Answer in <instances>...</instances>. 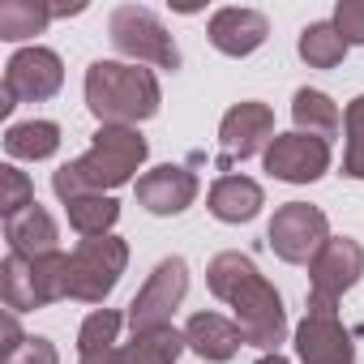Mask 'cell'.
<instances>
[{
    "label": "cell",
    "mask_w": 364,
    "mask_h": 364,
    "mask_svg": "<svg viewBox=\"0 0 364 364\" xmlns=\"http://www.w3.org/2000/svg\"><path fill=\"white\" fill-rule=\"evenodd\" d=\"M206 287H210V296L232 304L236 326H240L249 347L279 351V343L287 338V309H283V296L274 291V283L257 270V262L249 253H219V257H210Z\"/></svg>",
    "instance_id": "obj_1"
},
{
    "label": "cell",
    "mask_w": 364,
    "mask_h": 364,
    "mask_svg": "<svg viewBox=\"0 0 364 364\" xmlns=\"http://www.w3.org/2000/svg\"><path fill=\"white\" fill-rule=\"evenodd\" d=\"M198 189L202 185L189 167L163 163V167H150L146 176H137V206H146L159 219H171V215H185L198 202Z\"/></svg>",
    "instance_id": "obj_14"
},
{
    "label": "cell",
    "mask_w": 364,
    "mask_h": 364,
    "mask_svg": "<svg viewBox=\"0 0 364 364\" xmlns=\"http://www.w3.org/2000/svg\"><path fill=\"white\" fill-rule=\"evenodd\" d=\"M65 215H69V228L82 240H95V236H112V228L120 219V202L107 198V193H86V198L65 202Z\"/></svg>",
    "instance_id": "obj_22"
},
{
    "label": "cell",
    "mask_w": 364,
    "mask_h": 364,
    "mask_svg": "<svg viewBox=\"0 0 364 364\" xmlns=\"http://www.w3.org/2000/svg\"><path fill=\"white\" fill-rule=\"evenodd\" d=\"M291 120H296V133H309V137L330 141V137L338 133V120H343V116H338V103H334L330 95L300 86V90L291 95Z\"/></svg>",
    "instance_id": "obj_20"
},
{
    "label": "cell",
    "mask_w": 364,
    "mask_h": 364,
    "mask_svg": "<svg viewBox=\"0 0 364 364\" xmlns=\"http://www.w3.org/2000/svg\"><path fill=\"white\" fill-rule=\"evenodd\" d=\"M185 296H189V266H185V257H163L146 274L141 291L129 300V313H124L129 330L146 334V330L171 326V313L185 304Z\"/></svg>",
    "instance_id": "obj_7"
},
{
    "label": "cell",
    "mask_w": 364,
    "mask_h": 364,
    "mask_svg": "<svg viewBox=\"0 0 364 364\" xmlns=\"http://www.w3.org/2000/svg\"><path fill=\"white\" fill-rule=\"evenodd\" d=\"M5 240H9V253H22V257H43V253H56V240H60V228L56 219L35 202L31 210L5 219Z\"/></svg>",
    "instance_id": "obj_19"
},
{
    "label": "cell",
    "mask_w": 364,
    "mask_h": 364,
    "mask_svg": "<svg viewBox=\"0 0 364 364\" xmlns=\"http://www.w3.org/2000/svg\"><path fill=\"white\" fill-rule=\"evenodd\" d=\"M31 206H35V185H31V176L18 171L14 163H5V167H0V215L14 219V215H22V210H31Z\"/></svg>",
    "instance_id": "obj_27"
},
{
    "label": "cell",
    "mask_w": 364,
    "mask_h": 364,
    "mask_svg": "<svg viewBox=\"0 0 364 364\" xmlns=\"http://www.w3.org/2000/svg\"><path fill=\"white\" fill-rule=\"evenodd\" d=\"M296 355L300 364H355V343L338 321V304L309 300L304 321L296 326Z\"/></svg>",
    "instance_id": "obj_11"
},
{
    "label": "cell",
    "mask_w": 364,
    "mask_h": 364,
    "mask_svg": "<svg viewBox=\"0 0 364 364\" xmlns=\"http://www.w3.org/2000/svg\"><path fill=\"white\" fill-rule=\"evenodd\" d=\"M107 39L120 56H129V65H154V69H180V48L167 35V26L159 22L154 9L146 5H120L107 18Z\"/></svg>",
    "instance_id": "obj_5"
},
{
    "label": "cell",
    "mask_w": 364,
    "mask_h": 364,
    "mask_svg": "<svg viewBox=\"0 0 364 364\" xmlns=\"http://www.w3.org/2000/svg\"><path fill=\"white\" fill-rule=\"evenodd\" d=\"M0 364H60V351H56V343L52 338H43V334H31L9 360H0Z\"/></svg>",
    "instance_id": "obj_29"
},
{
    "label": "cell",
    "mask_w": 364,
    "mask_h": 364,
    "mask_svg": "<svg viewBox=\"0 0 364 364\" xmlns=\"http://www.w3.org/2000/svg\"><path fill=\"white\" fill-rule=\"evenodd\" d=\"M0 330H5V343H0V355H5V360H9V355H14V351L26 343V338H31V334H22V330H18V313H5Z\"/></svg>",
    "instance_id": "obj_30"
},
{
    "label": "cell",
    "mask_w": 364,
    "mask_h": 364,
    "mask_svg": "<svg viewBox=\"0 0 364 364\" xmlns=\"http://www.w3.org/2000/svg\"><path fill=\"white\" fill-rule=\"evenodd\" d=\"M120 326H124V313L116 309H95L82 330H77V355H90V351H107L120 343Z\"/></svg>",
    "instance_id": "obj_25"
},
{
    "label": "cell",
    "mask_w": 364,
    "mask_h": 364,
    "mask_svg": "<svg viewBox=\"0 0 364 364\" xmlns=\"http://www.w3.org/2000/svg\"><path fill=\"white\" fill-rule=\"evenodd\" d=\"M180 351H185V330L163 326V330L133 334L129 343H116L107 351L77 355V364H176Z\"/></svg>",
    "instance_id": "obj_15"
},
{
    "label": "cell",
    "mask_w": 364,
    "mask_h": 364,
    "mask_svg": "<svg viewBox=\"0 0 364 364\" xmlns=\"http://www.w3.org/2000/svg\"><path fill=\"white\" fill-rule=\"evenodd\" d=\"M206 206H210V215L219 223H249V219L262 215L266 193L249 176H219L210 185V193H206Z\"/></svg>",
    "instance_id": "obj_18"
},
{
    "label": "cell",
    "mask_w": 364,
    "mask_h": 364,
    "mask_svg": "<svg viewBox=\"0 0 364 364\" xmlns=\"http://www.w3.org/2000/svg\"><path fill=\"white\" fill-rule=\"evenodd\" d=\"M257 364H291V360H283V355H279V351H266V355H262V360H257Z\"/></svg>",
    "instance_id": "obj_31"
},
{
    "label": "cell",
    "mask_w": 364,
    "mask_h": 364,
    "mask_svg": "<svg viewBox=\"0 0 364 364\" xmlns=\"http://www.w3.org/2000/svg\"><path fill=\"white\" fill-rule=\"evenodd\" d=\"M150 154V141L129 129V124H99L90 150L65 167L52 171V193L60 202H73V198H86V193H103V189H120L141 171Z\"/></svg>",
    "instance_id": "obj_2"
},
{
    "label": "cell",
    "mask_w": 364,
    "mask_h": 364,
    "mask_svg": "<svg viewBox=\"0 0 364 364\" xmlns=\"http://www.w3.org/2000/svg\"><path fill=\"white\" fill-rule=\"evenodd\" d=\"M5 150H9V159H26V163L52 159L60 150V124L56 120H22V124H9L5 129Z\"/></svg>",
    "instance_id": "obj_21"
},
{
    "label": "cell",
    "mask_w": 364,
    "mask_h": 364,
    "mask_svg": "<svg viewBox=\"0 0 364 364\" xmlns=\"http://www.w3.org/2000/svg\"><path fill=\"white\" fill-rule=\"evenodd\" d=\"M65 86V60L52 48H22L9 56L5 65V99H0V112H14L18 103H43L52 95H60Z\"/></svg>",
    "instance_id": "obj_9"
},
{
    "label": "cell",
    "mask_w": 364,
    "mask_h": 364,
    "mask_svg": "<svg viewBox=\"0 0 364 364\" xmlns=\"http://www.w3.org/2000/svg\"><path fill=\"white\" fill-rule=\"evenodd\" d=\"M343 133H347V150H343V176L364 180V95H355L343 107Z\"/></svg>",
    "instance_id": "obj_26"
},
{
    "label": "cell",
    "mask_w": 364,
    "mask_h": 364,
    "mask_svg": "<svg viewBox=\"0 0 364 364\" xmlns=\"http://www.w3.org/2000/svg\"><path fill=\"white\" fill-rule=\"evenodd\" d=\"M206 35H210V43H215V52H223V56H253L262 43H266V35H270V22H266V14H257V9H240V5H228V9H219V14H210V26H206Z\"/></svg>",
    "instance_id": "obj_16"
},
{
    "label": "cell",
    "mask_w": 364,
    "mask_h": 364,
    "mask_svg": "<svg viewBox=\"0 0 364 364\" xmlns=\"http://www.w3.org/2000/svg\"><path fill=\"white\" fill-rule=\"evenodd\" d=\"M266 171L274 180H287V185H313L330 171V141L309 137V133H279L266 154H262Z\"/></svg>",
    "instance_id": "obj_13"
},
{
    "label": "cell",
    "mask_w": 364,
    "mask_h": 364,
    "mask_svg": "<svg viewBox=\"0 0 364 364\" xmlns=\"http://www.w3.org/2000/svg\"><path fill=\"white\" fill-rule=\"evenodd\" d=\"M185 347L193 355H202L206 364H228L240 347H245V334L232 317H219V313H193L189 326H185Z\"/></svg>",
    "instance_id": "obj_17"
},
{
    "label": "cell",
    "mask_w": 364,
    "mask_h": 364,
    "mask_svg": "<svg viewBox=\"0 0 364 364\" xmlns=\"http://www.w3.org/2000/svg\"><path fill=\"white\" fill-rule=\"evenodd\" d=\"M52 22V5L43 0H0V39L5 43H22L43 35Z\"/></svg>",
    "instance_id": "obj_23"
},
{
    "label": "cell",
    "mask_w": 364,
    "mask_h": 364,
    "mask_svg": "<svg viewBox=\"0 0 364 364\" xmlns=\"http://www.w3.org/2000/svg\"><path fill=\"white\" fill-rule=\"evenodd\" d=\"M0 291H5L9 313H31L48 309L56 300H69V253H43V257H22L9 253L0 266Z\"/></svg>",
    "instance_id": "obj_4"
},
{
    "label": "cell",
    "mask_w": 364,
    "mask_h": 364,
    "mask_svg": "<svg viewBox=\"0 0 364 364\" xmlns=\"http://www.w3.org/2000/svg\"><path fill=\"white\" fill-rule=\"evenodd\" d=\"M129 266V245L120 236H95V240H82L73 253H69V300H82V304H103L120 274Z\"/></svg>",
    "instance_id": "obj_6"
},
{
    "label": "cell",
    "mask_w": 364,
    "mask_h": 364,
    "mask_svg": "<svg viewBox=\"0 0 364 364\" xmlns=\"http://www.w3.org/2000/svg\"><path fill=\"white\" fill-rule=\"evenodd\" d=\"M334 31L347 39V48L364 43V0H338L334 5Z\"/></svg>",
    "instance_id": "obj_28"
},
{
    "label": "cell",
    "mask_w": 364,
    "mask_h": 364,
    "mask_svg": "<svg viewBox=\"0 0 364 364\" xmlns=\"http://www.w3.org/2000/svg\"><path fill=\"white\" fill-rule=\"evenodd\" d=\"M266 240H270L279 262L309 266L330 240V219H326V210H317L309 202H287V206L274 210V219L266 228Z\"/></svg>",
    "instance_id": "obj_8"
},
{
    "label": "cell",
    "mask_w": 364,
    "mask_h": 364,
    "mask_svg": "<svg viewBox=\"0 0 364 364\" xmlns=\"http://www.w3.org/2000/svg\"><path fill=\"white\" fill-rule=\"evenodd\" d=\"M364 274V245L351 236H330L326 249L309 262V300L338 304Z\"/></svg>",
    "instance_id": "obj_12"
},
{
    "label": "cell",
    "mask_w": 364,
    "mask_h": 364,
    "mask_svg": "<svg viewBox=\"0 0 364 364\" xmlns=\"http://www.w3.org/2000/svg\"><path fill=\"white\" fill-rule=\"evenodd\" d=\"M296 52H300V60H304L309 69H334V65H343V56H347V39L334 31V22H309V26L300 31Z\"/></svg>",
    "instance_id": "obj_24"
},
{
    "label": "cell",
    "mask_w": 364,
    "mask_h": 364,
    "mask_svg": "<svg viewBox=\"0 0 364 364\" xmlns=\"http://www.w3.org/2000/svg\"><path fill=\"white\" fill-rule=\"evenodd\" d=\"M274 112L270 103H257V99H245L236 107H228V116L219 120V171L232 176L236 163L253 159V154H266V146L274 141Z\"/></svg>",
    "instance_id": "obj_10"
},
{
    "label": "cell",
    "mask_w": 364,
    "mask_h": 364,
    "mask_svg": "<svg viewBox=\"0 0 364 364\" xmlns=\"http://www.w3.org/2000/svg\"><path fill=\"white\" fill-rule=\"evenodd\" d=\"M163 103L159 77L129 60H95L86 69V107L99 124H129L137 129Z\"/></svg>",
    "instance_id": "obj_3"
}]
</instances>
